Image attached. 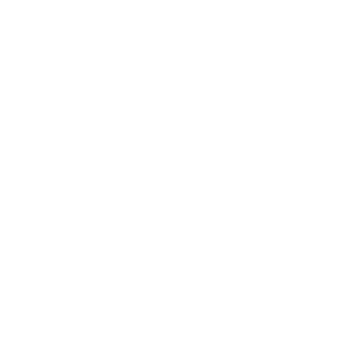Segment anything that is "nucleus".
Returning <instances> with one entry per match:
<instances>
[]
</instances>
